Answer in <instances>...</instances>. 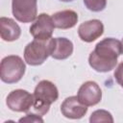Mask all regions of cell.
Segmentation results:
<instances>
[{"label": "cell", "instance_id": "cell-1", "mask_svg": "<svg viewBox=\"0 0 123 123\" xmlns=\"http://www.w3.org/2000/svg\"><path fill=\"white\" fill-rule=\"evenodd\" d=\"M122 54L121 41L108 37L99 41L88 57V63L97 72H109L112 70L117 58Z\"/></svg>", "mask_w": 123, "mask_h": 123}, {"label": "cell", "instance_id": "cell-2", "mask_svg": "<svg viewBox=\"0 0 123 123\" xmlns=\"http://www.w3.org/2000/svg\"><path fill=\"white\" fill-rule=\"evenodd\" d=\"M33 95V111L39 116H43L48 112L51 104L57 101L59 97V91L57 86L52 82L42 80L37 85Z\"/></svg>", "mask_w": 123, "mask_h": 123}, {"label": "cell", "instance_id": "cell-3", "mask_svg": "<svg viewBox=\"0 0 123 123\" xmlns=\"http://www.w3.org/2000/svg\"><path fill=\"white\" fill-rule=\"evenodd\" d=\"M55 38L37 39L35 38L32 42L28 43L24 49L25 62L33 66L42 64L49 56H51L54 49Z\"/></svg>", "mask_w": 123, "mask_h": 123}, {"label": "cell", "instance_id": "cell-4", "mask_svg": "<svg viewBox=\"0 0 123 123\" xmlns=\"http://www.w3.org/2000/svg\"><path fill=\"white\" fill-rule=\"evenodd\" d=\"M26 65L23 60L14 55L5 57L0 64V78L4 83L14 84L21 80Z\"/></svg>", "mask_w": 123, "mask_h": 123}, {"label": "cell", "instance_id": "cell-5", "mask_svg": "<svg viewBox=\"0 0 123 123\" xmlns=\"http://www.w3.org/2000/svg\"><path fill=\"white\" fill-rule=\"evenodd\" d=\"M37 0H12V11L16 20L28 23L37 18Z\"/></svg>", "mask_w": 123, "mask_h": 123}, {"label": "cell", "instance_id": "cell-6", "mask_svg": "<svg viewBox=\"0 0 123 123\" xmlns=\"http://www.w3.org/2000/svg\"><path fill=\"white\" fill-rule=\"evenodd\" d=\"M6 104L13 111L27 112L33 107L34 95L24 89H15L8 95Z\"/></svg>", "mask_w": 123, "mask_h": 123}, {"label": "cell", "instance_id": "cell-7", "mask_svg": "<svg viewBox=\"0 0 123 123\" xmlns=\"http://www.w3.org/2000/svg\"><path fill=\"white\" fill-rule=\"evenodd\" d=\"M54 22L52 16L47 13H40L30 27V34L34 38L37 39H49L54 32Z\"/></svg>", "mask_w": 123, "mask_h": 123}, {"label": "cell", "instance_id": "cell-8", "mask_svg": "<svg viewBox=\"0 0 123 123\" xmlns=\"http://www.w3.org/2000/svg\"><path fill=\"white\" fill-rule=\"evenodd\" d=\"M77 97L82 104L87 107L94 106L101 101L102 90L97 83L93 81H87L80 86Z\"/></svg>", "mask_w": 123, "mask_h": 123}, {"label": "cell", "instance_id": "cell-9", "mask_svg": "<svg viewBox=\"0 0 123 123\" xmlns=\"http://www.w3.org/2000/svg\"><path fill=\"white\" fill-rule=\"evenodd\" d=\"M104 33V25L98 19H91L82 23L78 28V35L85 42H92Z\"/></svg>", "mask_w": 123, "mask_h": 123}, {"label": "cell", "instance_id": "cell-10", "mask_svg": "<svg viewBox=\"0 0 123 123\" xmlns=\"http://www.w3.org/2000/svg\"><path fill=\"white\" fill-rule=\"evenodd\" d=\"M61 111L66 118L80 119L86 113L87 106L82 104L77 96H70L64 99L61 105Z\"/></svg>", "mask_w": 123, "mask_h": 123}, {"label": "cell", "instance_id": "cell-11", "mask_svg": "<svg viewBox=\"0 0 123 123\" xmlns=\"http://www.w3.org/2000/svg\"><path fill=\"white\" fill-rule=\"evenodd\" d=\"M21 29L18 24L9 17L0 18V36L5 41H13L19 38Z\"/></svg>", "mask_w": 123, "mask_h": 123}, {"label": "cell", "instance_id": "cell-12", "mask_svg": "<svg viewBox=\"0 0 123 123\" xmlns=\"http://www.w3.org/2000/svg\"><path fill=\"white\" fill-rule=\"evenodd\" d=\"M52 19L55 28L59 29H70L76 25L78 22V14L72 10H64L55 12L52 15Z\"/></svg>", "mask_w": 123, "mask_h": 123}, {"label": "cell", "instance_id": "cell-13", "mask_svg": "<svg viewBox=\"0 0 123 123\" xmlns=\"http://www.w3.org/2000/svg\"><path fill=\"white\" fill-rule=\"evenodd\" d=\"M73 53V43L71 40L65 37L55 38L54 49L52 51L51 57L56 60H65L71 56Z\"/></svg>", "mask_w": 123, "mask_h": 123}, {"label": "cell", "instance_id": "cell-14", "mask_svg": "<svg viewBox=\"0 0 123 123\" xmlns=\"http://www.w3.org/2000/svg\"><path fill=\"white\" fill-rule=\"evenodd\" d=\"M89 121L92 122H113V118L111 114L104 110H98L91 113Z\"/></svg>", "mask_w": 123, "mask_h": 123}, {"label": "cell", "instance_id": "cell-15", "mask_svg": "<svg viewBox=\"0 0 123 123\" xmlns=\"http://www.w3.org/2000/svg\"><path fill=\"white\" fill-rule=\"evenodd\" d=\"M85 6L91 12H101L107 6V0H84Z\"/></svg>", "mask_w": 123, "mask_h": 123}, {"label": "cell", "instance_id": "cell-16", "mask_svg": "<svg viewBox=\"0 0 123 123\" xmlns=\"http://www.w3.org/2000/svg\"><path fill=\"white\" fill-rule=\"evenodd\" d=\"M19 122H43V119L41 118V116L36 114V113H28L25 117H22L21 119H19Z\"/></svg>", "mask_w": 123, "mask_h": 123}, {"label": "cell", "instance_id": "cell-17", "mask_svg": "<svg viewBox=\"0 0 123 123\" xmlns=\"http://www.w3.org/2000/svg\"><path fill=\"white\" fill-rule=\"evenodd\" d=\"M114 78L116 82L121 86V87H123V62H120L116 67L114 71Z\"/></svg>", "mask_w": 123, "mask_h": 123}, {"label": "cell", "instance_id": "cell-18", "mask_svg": "<svg viewBox=\"0 0 123 123\" xmlns=\"http://www.w3.org/2000/svg\"><path fill=\"white\" fill-rule=\"evenodd\" d=\"M61 1H62V2H71L73 0H61Z\"/></svg>", "mask_w": 123, "mask_h": 123}, {"label": "cell", "instance_id": "cell-19", "mask_svg": "<svg viewBox=\"0 0 123 123\" xmlns=\"http://www.w3.org/2000/svg\"><path fill=\"white\" fill-rule=\"evenodd\" d=\"M121 45H122V54H123V39H122V41H121Z\"/></svg>", "mask_w": 123, "mask_h": 123}]
</instances>
